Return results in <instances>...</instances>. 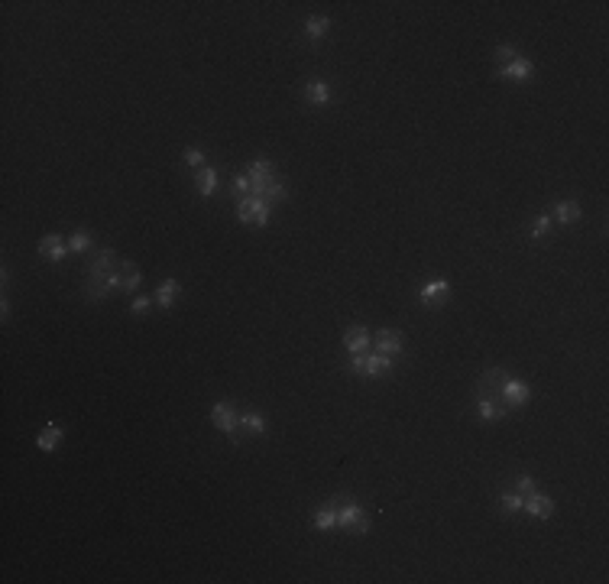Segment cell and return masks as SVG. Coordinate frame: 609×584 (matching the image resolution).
<instances>
[{"label": "cell", "instance_id": "cell-29", "mask_svg": "<svg viewBox=\"0 0 609 584\" xmlns=\"http://www.w3.org/2000/svg\"><path fill=\"white\" fill-rule=\"evenodd\" d=\"M493 59L499 65H509V62H515V59H522V55H519V49H515V46H499V49L493 53Z\"/></svg>", "mask_w": 609, "mask_h": 584}, {"label": "cell", "instance_id": "cell-10", "mask_svg": "<svg viewBox=\"0 0 609 584\" xmlns=\"http://www.w3.org/2000/svg\"><path fill=\"white\" fill-rule=\"evenodd\" d=\"M301 91H305V101L315 107H324L334 101V88H331V81H324V78H308Z\"/></svg>", "mask_w": 609, "mask_h": 584}, {"label": "cell", "instance_id": "cell-22", "mask_svg": "<svg viewBox=\"0 0 609 584\" xmlns=\"http://www.w3.org/2000/svg\"><path fill=\"white\" fill-rule=\"evenodd\" d=\"M327 29H331V17H308L305 20V36H308L311 43H321L327 36Z\"/></svg>", "mask_w": 609, "mask_h": 584}, {"label": "cell", "instance_id": "cell-1", "mask_svg": "<svg viewBox=\"0 0 609 584\" xmlns=\"http://www.w3.org/2000/svg\"><path fill=\"white\" fill-rule=\"evenodd\" d=\"M117 253L110 247H101L94 253V260H91L88 263V270H85V299L88 302H101V299H107V296H110V283H107V279H110V273H114L117 270Z\"/></svg>", "mask_w": 609, "mask_h": 584}, {"label": "cell", "instance_id": "cell-7", "mask_svg": "<svg viewBox=\"0 0 609 584\" xmlns=\"http://www.w3.org/2000/svg\"><path fill=\"white\" fill-rule=\"evenodd\" d=\"M373 347H376V354L399 357L402 354V347H406V338H402L399 328H380V331L373 335Z\"/></svg>", "mask_w": 609, "mask_h": 584}, {"label": "cell", "instance_id": "cell-5", "mask_svg": "<svg viewBox=\"0 0 609 584\" xmlns=\"http://www.w3.org/2000/svg\"><path fill=\"white\" fill-rule=\"evenodd\" d=\"M211 422H214L217 432L230 435V442L234 445H240V416H237V409L230 406V403H214Z\"/></svg>", "mask_w": 609, "mask_h": 584}, {"label": "cell", "instance_id": "cell-16", "mask_svg": "<svg viewBox=\"0 0 609 584\" xmlns=\"http://www.w3.org/2000/svg\"><path fill=\"white\" fill-rule=\"evenodd\" d=\"M531 75H535V65H531L529 59H515V62L496 69V78H509V81H525V78H531Z\"/></svg>", "mask_w": 609, "mask_h": 584}, {"label": "cell", "instance_id": "cell-3", "mask_svg": "<svg viewBox=\"0 0 609 584\" xmlns=\"http://www.w3.org/2000/svg\"><path fill=\"white\" fill-rule=\"evenodd\" d=\"M237 221L240 224H257L266 228L269 224V202H263L259 195H247L237 202Z\"/></svg>", "mask_w": 609, "mask_h": 584}, {"label": "cell", "instance_id": "cell-11", "mask_svg": "<svg viewBox=\"0 0 609 584\" xmlns=\"http://www.w3.org/2000/svg\"><path fill=\"white\" fill-rule=\"evenodd\" d=\"M65 253H69V240L59 237V234H45L39 240V257H45L49 263H62Z\"/></svg>", "mask_w": 609, "mask_h": 584}, {"label": "cell", "instance_id": "cell-21", "mask_svg": "<svg viewBox=\"0 0 609 584\" xmlns=\"http://www.w3.org/2000/svg\"><path fill=\"white\" fill-rule=\"evenodd\" d=\"M194 188H198V195H204V198H211V195L217 192V172H214L211 166L198 169V179H194Z\"/></svg>", "mask_w": 609, "mask_h": 584}, {"label": "cell", "instance_id": "cell-19", "mask_svg": "<svg viewBox=\"0 0 609 584\" xmlns=\"http://www.w3.org/2000/svg\"><path fill=\"white\" fill-rule=\"evenodd\" d=\"M62 438H65V432L59 429V425H55V422H45V429L39 432V438H36V448H39V452H55Z\"/></svg>", "mask_w": 609, "mask_h": 584}, {"label": "cell", "instance_id": "cell-27", "mask_svg": "<svg viewBox=\"0 0 609 584\" xmlns=\"http://www.w3.org/2000/svg\"><path fill=\"white\" fill-rule=\"evenodd\" d=\"M94 247V237H91L88 230H75L69 237V250L71 253H85V250H91Z\"/></svg>", "mask_w": 609, "mask_h": 584}, {"label": "cell", "instance_id": "cell-30", "mask_svg": "<svg viewBox=\"0 0 609 584\" xmlns=\"http://www.w3.org/2000/svg\"><path fill=\"white\" fill-rule=\"evenodd\" d=\"M182 162L192 169H204V150H198V146H192V150H185V156H182Z\"/></svg>", "mask_w": 609, "mask_h": 584}, {"label": "cell", "instance_id": "cell-33", "mask_svg": "<svg viewBox=\"0 0 609 584\" xmlns=\"http://www.w3.org/2000/svg\"><path fill=\"white\" fill-rule=\"evenodd\" d=\"M150 305H152L150 296H136V299L130 302V312L133 315H143V312H150Z\"/></svg>", "mask_w": 609, "mask_h": 584}, {"label": "cell", "instance_id": "cell-26", "mask_svg": "<svg viewBox=\"0 0 609 584\" xmlns=\"http://www.w3.org/2000/svg\"><path fill=\"white\" fill-rule=\"evenodd\" d=\"M259 198H263V202H269V204H275V202H285V198H289V192H285V186L279 182V179H273V182L259 192Z\"/></svg>", "mask_w": 609, "mask_h": 584}, {"label": "cell", "instance_id": "cell-25", "mask_svg": "<svg viewBox=\"0 0 609 584\" xmlns=\"http://www.w3.org/2000/svg\"><path fill=\"white\" fill-rule=\"evenodd\" d=\"M522 503H525V496H522L519 490H506V494H499V510H503V513H519Z\"/></svg>", "mask_w": 609, "mask_h": 584}, {"label": "cell", "instance_id": "cell-15", "mask_svg": "<svg viewBox=\"0 0 609 584\" xmlns=\"http://www.w3.org/2000/svg\"><path fill=\"white\" fill-rule=\"evenodd\" d=\"M477 412L483 422H499V419H506L513 409L506 406L503 399H486V396H477Z\"/></svg>", "mask_w": 609, "mask_h": 584}, {"label": "cell", "instance_id": "cell-20", "mask_svg": "<svg viewBox=\"0 0 609 584\" xmlns=\"http://www.w3.org/2000/svg\"><path fill=\"white\" fill-rule=\"evenodd\" d=\"M547 214H554V218H557L561 224H577V221L583 218V208H580L577 202H557Z\"/></svg>", "mask_w": 609, "mask_h": 584}, {"label": "cell", "instance_id": "cell-12", "mask_svg": "<svg viewBox=\"0 0 609 584\" xmlns=\"http://www.w3.org/2000/svg\"><path fill=\"white\" fill-rule=\"evenodd\" d=\"M522 510H525L529 516H535V520H551V516H554V503H551V496L538 494V490H531V494L525 496Z\"/></svg>", "mask_w": 609, "mask_h": 584}, {"label": "cell", "instance_id": "cell-32", "mask_svg": "<svg viewBox=\"0 0 609 584\" xmlns=\"http://www.w3.org/2000/svg\"><path fill=\"white\" fill-rule=\"evenodd\" d=\"M515 490H519L522 496H529L531 490H538V484H535V478H531V474H519V484H515Z\"/></svg>", "mask_w": 609, "mask_h": 584}, {"label": "cell", "instance_id": "cell-2", "mask_svg": "<svg viewBox=\"0 0 609 584\" xmlns=\"http://www.w3.org/2000/svg\"><path fill=\"white\" fill-rule=\"evenodd\" d=\"M337 503V500H334ZM337 529L353 532V536H366L370 532V520H366V510H363L357 500H347V503L337 506Z\"/></svg>", "mask_w": 609, "mask_h": 584}, {"label": "cell", "instance_id": "cell-23", "mask_svg": "<svg viewBox=\"0 0 609 584\" xmlns=\"http://www.w3.org/2000/svg\"><path fill=\"white\" fill-rule=\"evenodd\" d=\"M120 283H124V292H136L143 283V273L136 263H120Z\"/></svg>", "mask_w": 609, "mask_h": 584}, {"label": "cell", "instance_id": "cell-28", "mask_svg": "<svg viewBox=\"0 0 609 584\" xmlns=\"http://www.w3.org/2000/svg\"><path fill=\"white\" fill-rule=\"evenodd\" d=\"M547 230H551V214H547V211H538V218L531 221V240H545Z\"/></svg>", "mask_w": 609, "mask_h": 584}, {"label": "cell", "instance_id": "cell-34", "mask_svg": "<svg viewBox=\"0 0 609 584\" xmlns=\"http://www.w3.org/2000/svg\"><path fill=\"white\" fill-rule=\"evenodd\" d=\"M0 315H3V321H7V319H10V302H7V299L0 302Z\"/></svg>", "mask_w": 609, "mask_h": 584}, {"label": "cell", "instance_id": "cell-4", "mask_svg": "<svg viewBox=\"0 0 609 584\" xmlns=\"http://www.w3.org/2000/svg\"><path fill=\"white\" fill-rule=\"evenodd\" d=\"M350 370L360 377H386L392 370V357L386 354H350Z\"/></svg>", "mask_w": 609, "mask_h": 584}, {"label": "cell", "instance_id": "cell-6", "mask_svg": "<svg viewBox=\"0 0 609 584\" xmlns=\"http://www.w3.org/2000/svg\"><path fill=\"white\" fill-rule=\"evenodd\" d=\"M509 380V373L503 367H486L477 377V396L486 399H503V383Z\"/></svg>", "mask_w": 609, "mask_h": 584}, {"label": "cell", "instance_id": "cell-13", "mask_svg": "<svg viewBox=\"0 0 609 584\" xmlns=\"http://www.w3.org/2000/svg\"><path fill=\"white\" fill-rule=\"evenodd\" d=\"M450 296V286L444 283V279H431V283H424L422 289H418V302L422 305H444Z\"/></svg>", "mask_w": 609, "mask_h": 584}, {"label": "cell", "instance_id": "cell-18", "mask_svg": "<svg viewBox=\"0 0 609 584\" xmlns=\"http://www.w3.org/2000/svg\"><path fill=\"white\" fill-rule=\"evenodd\" d=\"M178 292H182V286H178V279H166V283L156 289V296H152V302L159 305L162 312H169L172 305H175V299H178Z\"/></svg>", "mask_w": 609, "mask_h": 584}, {"label": "cell", "instance_id": "cell-8", "mask_svg": "<svg viewBox=\"0 0 609 584\" xmlns=\"http://www.w3.org/2000/svg\"><path fill=\"white\" fill-rule=\"evenodd\" d=\"M531 399V387L525 380H515V377H509V380L503 383V403L509 409H522L525 403Z\"/></svg>", "mask_w": 609, "mask_h": 584}, {"label": "cell", "instance_id": "cell-31", "mask_svg": "<svg viewBox=\"0 0 609 584\" xmlns=\"http://www.w3.org/2000/svg\"><path fill=\"white\" fill-rule=\"evenodd\" d=\"M230 192H234V198H247V195H253V188H250V179L247 176H237L234 179V188H230Z\"/></svg>", "mask_w": 609, "mask_h": 584}, {"label": "cell", "instance_id": "cell-24", "mask_svg": "<svg viewBox=\"0 0 609 584\" xmlns=\"http://www.w3.org/2000/svg\"><path fill=\"white\" fill-rule=\"evenodd\" d=\"M266 432V419L259 412H243L240 416V435H263Z\"/></svg>", "mask_w": 609, "mask_h": 584}, {"label": "cell", "instance_id": "cell-14", "mask_svg": "<svg viewBox=\"0 0 609 584\" xmlns=\"http://www.w3.org/2000/svg\"><path fill=\"white\" fill-rule=\"evenodd\" d=\"M373 345V338L370 331L363 325H353L344 331V347H347V354H366V347Z\"/></svg>", "mask_w": 609, "mask_h": 584}, {"label": "cell", "instance_id": "cell-9", "mask_svg": "<svg viewBox=\"0 0 609 584\" xmlns=\"http://www.w3.org/2000/svg\"><path fill=\"white\" fill-rule=\"evenodd\" d=\"M247 179H250V188H253V195H259V192H263V188L275 179V176H273V162L266 160V156H257V160L250 162Z\"/></svg>", "mask_w": 609, "mask_h": 584}, {"label": "cell", "instance_id": "cell-17", "mask_svg": "<svg viewBox=\"0 0 609 584\" xmlns=\"http://www.w3.org/2000/svg\"><path fill=\"white\" fill-rule=\"evenodd\" d=\"M311 526H315L318 532H331V529H337V503H334V500L315 510V520H311Z\"/></svg>", "mask_w": 609, "mask_h": 584}]
</instances>
